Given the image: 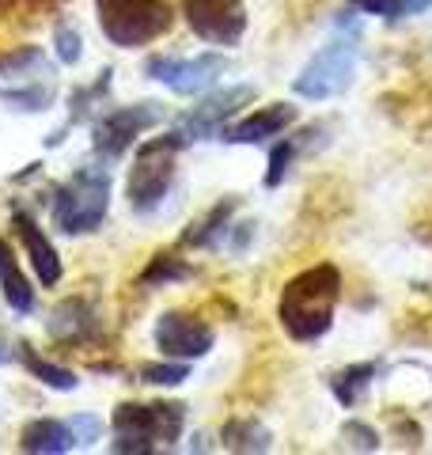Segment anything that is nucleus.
<instances>
[{"mask_svg": "<svg viewBox=\"0 0 432 455\" xmlns=\"http://www.w3.org/2000/svg\"><path fill=\"white\" fill-rule=\"evenodd\" d=\"M232 209H236V202H224V205H216L212 212H209V217L205 220H197L194 228H190V232H186V243H190V247H205V243H212V239H216V232H220V224L228 220V217H232Z\"/></svg>", "mask_w": 432, "mask_h": 455, "instance_id": "nucleus-20", "label": "nucleus"}, {"mask_svg": "<svg viewBox=\"0 0 432 455\" xmlns=\"http://www.w3.org/2000/svg\"><path fill=\"white\" fill-rule=\"evenodd\" d=\"M224 68H228V61L220 53H201V57H190V61H179V57H152L148 76L167 84V88L179 92V95H197V92H205Z\"/></svg>", "mask_w": 432, "mask_h": 455, "instance_id": "nucleus-8", "label": "nucleus"}, {"mask_svg": "<svg viewBox=\"0 0 432 455\" xmlns=\"http://www.w3.org/2000/svg\"><path fill=\"white\" fill-rule=\"evenodd\" d=\"M156 122H160V107H156V103L110 110L107 118L95 125V148H99V156H110V160H114V156H122Z\"/></svg>", "mask_w": 432, "mask_h": 455, "instance_id": "nucleus-9", "label": "nucleus"}, {"mask_svg": "<svg viewBox=\"0 0 432 455\" xmlns=\"http://www.w3.org/2000/svg\"><path fill=\"white\" fill-rule=\"evenodd\" d=\"M345 436H349L356 448H364V451H376V448H380V436L372 433L368 425H360V421H349V425H345Z\"/></svg>", "mask_w": 432, "mask_h": 455, "instance_id": "nucleus-26", "label": "nucleus"}, {"mask_svg": "<svg viewBox=\"0 0 432 455\" xmlns=\"http://www.w3.org/2000/svg\"><path fill=\"white\" fill-rule=\"evenodd\" d=\"M288 160H292V145H277V148H273V156H269V175H266L269 187H277V182L284 179Z\"/></svg>", "mask_w": 432, "mask_h": 455, "instance_id": "nucleus-24", "label": "nucleus"}, {"mask_svg": "<svg viewBox=\"0 0 432 455\" xmlns=\"http://www.w3.org/2000/svg\"><path fill=\"white\" fill-rule=\"evenodd\" d=\"M182 12L190 20L194 35L216 46H232L247 31V8L243 0H182Z\"/></svg>", "mask_w": 432, "mask_h": 455, "instance_id": "nucleus-7", "label": "nucleus"}, {"mask_svg": "<svg viewBox=\"0 0 432 455\" xmlns=\"http://www.w3.org/2000/svg\"><path fill=\"white\" fill-rule=\"evenodd\" d=\"M76 448V436H72L68 425L61 421H31L23 429V451L35 455H65Z\"/></svg>", "mask_w": 432, "mask_h": 455, "instance_id": "nucleus-14", "label": "nucleus"}, {"mask_svg": "<svg viewBox=\"0 0 432 455\" xmlns=\"http://www.w3.org/2000/svg\"><path fill=\"white\" fill-rule=\"evenodd\" d=\"M284 125H292V107L284 103H273L266 110L251 114V118H243L236 125H228L224 130V140H232V145H258V140H266L273 133H281Z\"/></svg>", "mask_w": 432, "mask_h": 455, "instance_id": "nucleus-12", "label": "nucleus"}, {"mask_svg": "<svg viewBox=\"0 0 432 455\" xmlns=\"http://www.w3.org/2000/svg\"><path fill=\"white\" fill-rule=\"evenodd\" d=\"M0 289H4V300L12 304V311H20V315H27L35 307V292L27 284V277L20 274V262L4 239H0Z\"/></svg>", "mask_w": 432, "mask_h": 455, "instance_id": "nucleus-15", "label": "nucleus"}, {"mask_svg": "<svg viewBox=\"0 0 432 455\" xmlns=\"http://www.w3.org/2000/svg\"><path fill=\"white\" fill-rule=\"evenodd\" d=\"M356 73V46L353 42H330L304 65V73L296 76L292 92L304 99H330L349 88Z\"/></svg>", "mask_w": 432, "mask_h": 455, "instance_id": "nucleus-6", "label": "nucleus"}, {"mask_svg": "<svg viewBox=\"0 0 432 455\" xmlns=\"http://www.w3.org/2000/svg\"><path fill=\"white\" fill-rule=\"evenodd\" d=\"M107 205H110V175L103 167H84L53 194V220L68 235L95 232L107 217Z\"/></svg>", "mask_w": 432, "mask_h": 455, "instance_id": "nucleus-3", "label": "nucleus"}, {"mask_svg": "<svg viewBox=\"0 0 432 455\" xmlns=\"http://www.w3.org/2000/svg\"><path fill=\"white\" fill-rule=\"evenodd\" d=\"M190 277V266H182L179 259H171V254H160V259L152 262V269L144 274V284H160V281H182Z\"/></svg>", "mask_w": 432, "mask_h": 455, "instance_id": "nucleus-21", "label": "nucleus"}, {"mask_svg": "<svg viewBox=\"0 0 432 455\" xmlns=\"http://www.w3.org/2000/svg\"><path fill=\"white\" fill-rule=\"evenodd\" d=\"M428 4H432V0H402V12L410 16V12H425Z\"/></svg>", "mask_w": 432, "mask_h": 455, "instance_id": "nucleus-28", "label": "nucleus"}, {"mask_svg": "<svg viewBox=\"0 0 432 455\" xmlns=\"http://www.w3.org/2000/svg\"><path fill=\"white\" fill-rule=\"evenodd\" d=\"M254 92L251 88H232V92H220V95H212V99H205L190 118L182 122V130H179V137L182 140H194V137H209V133H216L224 125V118H232V114L247 103Z\"/></svg>", "mask_w": 432, "mask_h": 455, "instance_id": "nucleus-11", "label": "nucleus"}, {"mask_svg": "<svg viewBox=\"0 0 432 455\" xmlns=\"http://www.w3.org/2000/svg\"><path fill=\"white\" fill-rule=\"evenodd\" d=\"M182 145L186 140L179 133L140 145V160L133 167V175H129V205L137 212H152L164 202L171 175H175V148H182Z\"/></svg>", "mask_w": 432, "mask_h": 455, "instance_id": "nucleus-5", "label": "nucleus"}, {"mask_svg": "<svg viewBox=\"0 0 432 455\" xmlns=\"http://www.w3.org/2000/svg\"><path fill=\"white\" fill-rule=\"evenodd\" d=\"M338 296H341V274L326 262L288 281L281 296V326L288 331V338L311 341L326 334L330 323H334Z\"/></svg>", "mask_w": 432, "mask_h": 455, "instance_id": "nucleus-1", "label": "nucleus"}, {"mask_svg": "<svg viewBox=\"0 0 432 455\" xmlns=\"http://www.w3.org/2000/svg\"><path fill=\"white\" fill-rule=\"evenodd\" d=\"M20 357H23V364L31 368L42 383H46V387H57V391H72V387H76V376H72L68 368H57L50 361H42L31 346H20Z\"/></svg>", "mask_w": 432, "mask_h": 455, "instance_id": "nucleus-18", "label": "nucleus"}, {"mask_svg": "<svg viewBox=\"0 0 432 455\" xmlns=\"http://www.w3.org/2000/svg\"><path fill=\"white\" fill-rule=\"evenodd\" d=\"M95 331V315H92V307L88 304H80V300H68L53 311V319H50V334L53 338H68V341H76V338H88Z\"/></svg>", "mask_w": 432, "mask_h": 455, "instance_id": "nucleus-16", "label": "nucleus"}, {"mask_svg": "<svg viewBox=\"0 0 432 455\" xmlns=\"http://www.w3.org/2000/svg\"><path fill=\"white\" fill-rule=\"evenodd\" d=\"M140 379H148V383H182V379H190V368L186 364H144L140 368Z\"/></svg>", "mask_w": 432, "mask_h": 455, "instance_id": "nucleus-22", "label": "nucleus"}, {"mask_svg": "<svg viewBox=\"0 0 432 455\" xmlns=\"http://www.w3.org/2000/svg\"><path fill=\"white\" fill-rule=\"evenodd\" d=\"M114 451H156V440L160 444H171L182 433V406H133L125 403L114 414Z\"/></svg>", "mask_w": 432, "mask_h": 455, "instance_id": "nucleus-4", "label": "nucleus"}, {"mask_svg": "<svg viewBox=\"0 0 432 455\" xmlns=\"http://www.w3.org/2000/svg\"><path fill=\"white\" fill-rule=\"evenodd\" d=\"M80 53H84L80 35L72 31V27H61V31H57V57H61L65 65H72V61H80Z\"/></svg>", "mask_w": 432, "mask_h": 455, "instance_id": "nucleus-23", "label": "nucleus"}, {"mask_svg": "<svg viewBox=\"0 0 432 455\" xmlns=\"http://www.w3.org/2000/svg\"><path fill=\"white\" fill-rule=\"evenodd\" d=\"M360 8H368L372 16H406V12H402V0H356Z\"/></svg>", "mask_w": 432, "mask_h": 455, "instance_id": "nucleus-27", "label": "nucleus"}, {"mask_svg": "<svg viewBox=\"0 0 432 455\" xmlns=\"http://www.w3.org/2000/svg\"><path fill=\"white\" fill-rule=\"evenodd\" d=\"M156 346H160L167 357H205L212 349V331L205 323L171 311V315L156 323Z\"/></svg>", "mask_w": 432, "mask_h": 455, "instance_id": "nucleus-10", "label": "nucleus"}, {"mask_svg": "<svg viewBox=\"0 0 432 455\" xmlns=\"http://www.w3.org/2000/svg\"><path fill=\"white\" fill-rule=\"evenodd\" d=\"M224 448H232V451H266L269 448V433L258 421H232L224 429Z\"/></svg>", "mask_w": 432, "mask_h": 455, "instance_id": "nucleus-17", "label": "nucleus"}, {"mask_svg": "<svg viewBox=\"0 0 432 455\" xmlns=\"http://www.w3.org/2000/svg\"><path fill=\"white\" fill-rule=\"evenodd\" d=\"M16 228L23 235L27 254H31V266H35L38 281L46 284V289H50V284H57V281H61V259H57V251L50 247V239L42 235V228L27 217V212H16Z\"/></svg>", "mask_w": 432, "mask_h": 455, "instance_id": "nucleus-13", "label": "nucleus"}, {"mask_svg": "<svg viewBox=\"0 0 432 455\" xmlns=\"http://www.w3.org/2000/svg\"><path fill=\"white\" fill-rule=\"evenodd\" d=\"M68 429H72V436H76V444H92V440L103 433V425H99V418H72L68 421Z\"/></svg>", "mask_w": 432, "mask_h": 455, "instance_id": "nucleus-25", "label": "nucleus"}, {"mask_svg": "<svg viewBox=\"0 0 432 455\" xmlns=\"http://www.w3.org/2000/svg\"><path fill=\"white\" fill-rule=\"evenodd\" d=\"M95 12L103 35L125 50L160 38L175 20L171 0H95Z\"/></svg>", "mask_w": 432, "mask_h": 455, "instance_id": "nucleus-2", "label": "nucleus"}, {"mask_svg": "<svg viewBox=\"0 0 432 455\" xmlns=\"http://www.w3.org/2000/svg\"><path fill=\"white\" fill-rule=\"evenodd\" d=\"M376 376V364H360V368H349V372H341L338 379H334V395L341 398L345 406H353L360 395H364V387H368V379Z\"/></svg>", "mask_w": 432, "mask_h": 455, "instance_id": "nucleus-19", "label": "nucleus"}]
</instances>
